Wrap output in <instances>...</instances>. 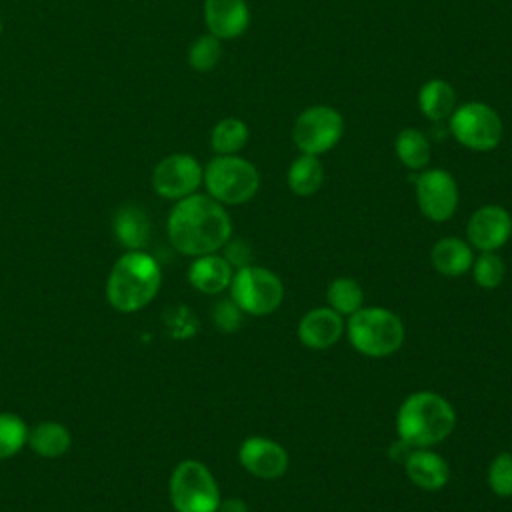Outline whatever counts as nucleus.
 I'll return each mask as SVG.
<instances>
[{
	"mask_svg": "<svg viewBox=\"0 0 512 512\" xmlns=\"http://www.w3.org/2000/svg\"><path fill=\"white\" fill-rule=\"evenodd\" d=\"M166 234L176 252L196 258L222 250L232 238V218L224 204L194 192L174 202L168 212Z\"/></svg>",
	"mask_w": 512,
	"mask_h": 512,
	"instance_id": "f257e3e1",
	"label": "nucleus"
},
{
	"mask_svg": "<svg viewBox=\"0 0 512 512\" xmlns=\"http://www.w3.org/2000/svg\"><path fill=\"white\" fill-rule=\"evenodd\" d=\"M456 408L438 392L416 390L396 412L398 440L410 448H436L456 428Z\"/></svg>",
	"mask_w": 512,
	"mask_h": 512,
	"instance_id": "f03ea898",
	"label": "nucleus"
},
{
	"mask_svg": "<svg viewBox=\"0 0 512 512\" xmlns=\"http://www.w3.org/2000/svg\"><path fill=\"white\" fill-rule=\"evenodd\" d=\"M162 268L144 250H126L110 268L106 278V300L122 314L146 308L160 292Z\"/></svg>",
	"mask_w": 512,
	"mask_h": 512,
	"instance_id": "7ed1b4c3",
	"label": "nucleus"
},
{
	"mask_svg": "<svg viewBox=\"0 0 512 512\" xmlns=\"http://www.w3.org/2000/svg\"><path fill=\"white\" fill-rule=\"evenodd\" d=\"M344 334L350 346L366 358L392 356L406 340L402 318L386 306H362L346 318Z\"/></svg>",
	"mask_w": 512,
	"mask_h": 512,
	"instance_id": "20e7f679",
	"label": "nucleus"
},
{
	"mask_svg": "<svg viewBox=\"0 0 512 512\" xmlns=\"http://www.w3.org/2000/svg\"><path fill=\"white\" fill-rule=\"evenodd\" d=\"M206 194L224 206H240L252 200L260 188L258 168L238 154H216L204 166Z\"/></svg>",
	"mask_w": 512,
	"mask_h": 512,
	"instance_id": "39448f33",
	"label": "nucleus"
},
{
	"mask_svg": "<svg viewBox=\"0 0 512 512\" xmlns=\"http://www.w3.org/2000/svg\"><path fill=\"white\" fill-rule=\"evenodd\" d=\"M168 498L176 512H216L222 500L212 470L194 458L174 466L168 480Z\"/></svg>",
	"mask_w": 512,
	"mask_h": 512,
	"instance_id": "423d86ee",
	"label": "nucleus"
},
{
	"mask_svg": "<svg viewBox=\"0 0 512 512\" xmlns=\"http://www.w3.org/2000/svg\"><path fill=\"white\" fill-rule=\"evenodd\" d=\"M228 292L246 316L256 318L274 314L284 302V284L280 276L256 264L234 270Z\"/></svg>",
	"mask_w": 512,
	"mask_h": 512,
	"instance_id": "0eeeda50",
	"label": "nucleus"
},
{
	"mask_svg": "<svg viewBox=\"0 0 512 512\" xmlns=\"http://www.w3.org/2000/svg\"><path fill=\"white\" fill-rule=\"evenodd\" d=\"M450 134L468 150L490 152L504 136V124L500 114L484 102H466L454 108L448 118Z\"/></svg>",
	"mask_w": 512,
	"mask_h": 512,
	"instance_id": "6e6552de",
	"label": "nucleus"
},
{
	"mask_svg": "<svg viewBox=\"0 0 512 512\" xmlns=\"http://www.w3.org/2000/svg\"><path fill=\"white\" fill-rule=\"evenodd\" d=\"M344 136L342 114L326 104H314L300 112L292 128V140L302 154L320 156L332 150Z\"/></svg>",
	"mask_w": 512,
	"mask_h": 512,
	"instance_id": "1a4fd4ad",
	"label": "nucleus"
},
{
	"mask_svg": "<svg viewBox=\"0 0 512 512\" xmlns=\"http://www.w3.org/2000/svg\"><path fill=\"white\" fill-rule=\"evenodd\" d=\"M416 204L430 222H448L458 208L460 192L456 178L444 168H424L414 180Z\"/></svg>",
	"mask_w": 512,
	"mask_h": 512,
	"instance_id": "9d476101",
	"label": "nucleus"
},
{
	"mask_svg": "<svg viewBox=\"0 0 512 512\" xmlns=\"http://www.w3.org/2000/svg\"><path fill=\"white\" fill-rule=\"evenodd\" d=\"M202 178L204 168L192 154L174 152L154 166L150 182L160 198L176 202L198 192Z\"/></svg>",
	"mask_w": 512,
	"mask_h": 512,
	"instance_id": "9b49d317",
	"label": "nucleus"
},
{
	"mask_svg": "<svg viewBox=\"0 0 512 512\" xmlns=\"http://www.w3.org/2000/svg\"><path fill=\"white\" fill-rule=\"evenodd\" d=\"M512 236V216L500 204H484L466 222V240L478 252H498Z\"/></svg>",
	"mask_w": 512,
	"mask_h": 512,
	"instance_id": "f8f14e48",
	"label": "nucleus"
},
{
	"mask_svg": "<svg viewBox=\"0 0 512 512\" xmlns=\"http://www.w3.org/2000/svg\"><path fill=\"white\" fill-rule=\"evenodd\" d=\"M238 462L254 478L276 480L288 472L290 456L280 442L268 436H248L238 446Z\"/></svg>",
	"mask_w": 512,
	"mask_h": 512,
	"instance_id": "ddd939ff",
	"label": "nucleus"
},
{
	"mask_svg": "<svg viewBox=\"0 0 512 512\" xmlns=\"http://www.w3.org/2000/svg\"><path fill=\"white\" fill-rule=\"evenodd\" d=\"M346 332V318L334 312L330 306H316L308 310L298 326L296 336L302 346L310 350H328L340 342Z\"/></svg>",
	"mask_w": 512,
	"mask_h": 512,
	"instance_id": "4468645a",
	"label": "nucleus"
},
{
	"mask_svg": "<svg viewBox=\"0 0 512 512\" xmlns=\"http://www.w3.org/2000/svg\"><path fill=\"white\" fill-rule=\"evenodd\" d=\"M402 466L408 480L424 492H438L450 482V464L434 448H410Z\"/></svg>",
	"mask_w": 512,
	"mask_h": 512,
	"instance_id": "2eb2a0df",
	"label": "nucleus"
},
{
	"mask_svg": "<svg viewBox=\"0 0 512 512\" xmlns=\"http://www.w3.org/2000/svg\"><path fill=\"white\" fill-rule=\"evenodd\" d=\"M204 22L212 36L234 40L250 26V8L246 0H204Z\"/></svg>",
	"mask_w": 512,
	"mask_h": 512,
	"instance_id": "dca6fc26",
	"label": "nucleus"
},
{
	"mask_svg": "<svg viewBox=\"0 0 512 512\" xmlns=\"http://www.w3.org/2000/svg\"><path fill=\"white\" fill-rule=\"evenodd\" d=\"M232 274H234V268L228 264V260L220 252L192 258L186 272L190 286L208 296H216L228 290Z\"/></svg>",
	"mask_w": 512,
	"mask_h": 512,
	"instance_id": "f3484780",
	"label": "nucleus"
},
{
	"mask_svg": "<svg viewBox=\"0 0 512 512\" xmlns=\"http://www.w3.org/2000/svg\"><path fill=\"white\" fill-rule=\"evenodd\" d=\"M474 256V248L468 244V240L458 236H444L436 240L430 250L432 268L448 278L464 276L470 272Z\"/></svg>",
	"mask_w": 512,
	"mask_h": 512,
	"instance_id": "a211bd4d",
	"label": "nucleus"
},
{
	"mask_svg": "<svg viewBox=\"0 0 512 512\" xmlns=\"http://www.w3.org/2000/svg\"><path fill=\"white\" fill-rule=\"evenodd\" d=\"M112 230L126 250H142L150 240L152 224L138 204H122L112 216Z\"/></svg>",
	"mask_w": 512,
	"mask_h": 512,
	"instance_id": "6ab92c4d",
	"label": "nucleus"
},
{
	"mask_svg": "<svg viewBox=\"0 0 512 512\" xmlns=\"http://www.w3.org/2000/svg\"><path fill=\"white\" fill-rule=\"evenodd\" d=\"M28 446L40 458L54 460V458L64 456L70 450L72 434L64 424H60L56 420H42L30 430Z\"/></svg>",
	"mask_w": 512,
	"mask_h": 512,
	"instance_id": "aec40b11",
	"label": "nucleus"
},
{
	"mask_svg": "<svg viewBox=\"0 0 512 512\" xmlns=\"http://www.w3.org/2000/svg\"><path fill=\"white\" fill-rule=\"evenodd\" d=\"M418 108L432 122L446 120L456 108V90L442 78H430L418 90Z\"/></svg>",
	"mask_w": 512,
	"mask_h": 512,
	"instance_id": "412c9836",
	"label": "nucleus"
},
{
	"mask_svg": "<svg viewBox=\"0 0 512 512\" xmlns=\"http://www.w3.org/2000/svg\"><path fill=\"white\" fill-rule=\"evenodd\" d=\"M286 182L292 194L296 196H312L316 194L324 184V166L318 160V156L312 154H300L292 160Z\"/></svg>",
	"mask_w": 512,
	"mask_h": 512,
	"instance_id": "4be33fe9",
	"label": "nucleus"
},
{
	"mask_svg": "<svg viewBox=\"0 0 512 512\" xmlns=\"http://www.w3.org/2000/svg\"><path fill=\"white\" fill-rule=\"evenodd\" d=\"M394 152L408 170H424L430 162V142L416 128H402L394 140Z\"/></svg>",
	"mask_w": 512,
	"mask_h": 512,
	"instance_id": "5701e85b",
	"label": "nucleus"
},
{
	"mask_svg": "<svg viewBox=\"0 0 512 512\" xmlns=\"http://www.w3.org/2000/svg\"><path fill=\"white\" fill-rule=\"evenodd\" d=\"M326 306L348 318L364 306V290L352 276H336L326 288Z\"/></svg>",
	"mask_w": 512,
	"mask_h": 512,
	"instance_id": "b1692460",
	"label": "nucleus"
},
{
	"mask_svg": "<svg viewBox=\"0 0 512 512\" xmlns=\"http://www.w3.org/2000/svg\"><path fill=\"white\" fill-rule=\"evenodd\" d=\"M250 138L248 124L240 118H224L216 122L210 132V146L214 154H238Z\"/></svg>",
	"mask_w": 512,
	"mask_h": 512,
	"instance_id": "393cba45",
	"label": "nucleus"
},
{
	"mask_svg": "<svg viewBox=\"0 0 512 512\" xmlns=\"http://www.w3.org/2000/svg\"><path fill=\"white\" fill-rule=\"evenodd\" d=\"M30 428L14 412H0V460L16 456L28 444Z\"/></svg>",
	"mask_w": 512,
	"mask_h": 512,
	"instance_id": "a878e982",
	"label": "nucleus"
},
{
	"mask_svg": "<svg viewBox=\"0 0 512 512\" xmlns=\"http://www.w3.org/2000/svg\"><path fill=\"white\" fill-rule=\"evenodd\" d=\"M472 278L484 290H494L504 282L506 264L498 252H478L472 262Z\"/></svg>",
	"mask_w": 512,
	"mask_h": 512,
	"instance_id": "bb28decb",
	"label": "nucleus"
},
{
	"mask_svg": "<svg viewBox=\"0 0 512 512\" xmlns=\"http://www.w3.org/2000/svg\"><path fill=\"white\" fill-rule=\"evenodd\" d=\"M222 40L208 34L198 36L190 48H188V64L196 70V72H210L216 68V64L222 58Z\"/></svg>",
	"mask_w": 512,
	"mask_h": 512,
	"instance_id": "cd10ccee",
	"label": "nucleus"
},
{
	"mask_svg": "<svg viewBox=\"0 0 512 512\" xmlns=\"http://www.w3.org/2000/svg\"><path fill=\"white\" fill-rule=\"evenodd\" d=\"M486 482L498 498H512V452H498L490 460Z\"/></svg>",
	"mask_w": 512,
	"mask_h": 512,
	"instance_id": "c85d7f7f",
	"label": "nucleus"
},
{
	"mask_svg": "<svg viewBox=\"0 0 512 512\" xmlns=\"http://www.w3.org/2000/svg\"><path fill=\"white\" fill-rule=\"evenodd\" d=\"M242 318H244V312L234 304L232 298L218 300L212 308V322L220 332H226V334L236 332L242 326Z\"/></svg>",
	"mask_w": 512,
	"mask_h": 512,
	"instance_id": "c756f323",
	"label": "nucleus"
},
{
	"mask_svg": "<svg viewBox=\"0 0 512 512\" xmlns=\"http://www.w3.org/2000/svg\"><path fill=\"white\" fill-rule=\"evenodd\" d=\"M222 256L228 260V264L238 270L242 266L252 264V250L250 244L242 238H230L224 246H222Z\"/></svg>",
	"mask_w": 512,
	"mask_h": 512,
	"instance_id": "7c9ffc66",
	"label": "nucleus"
},
{
	"mask_svg": "<svg viewBox=\"0 0 512 512\" xmlns=\"http://www.w3.org/2000/svg\"><path fill=\"white\" fill-rule=\"evenodd\" d=\"M216 512H250L246 500L238 498V496H232V498H224L220 500V506Z\"/></svg>",
	"mask_w": 512,
	"mask_h": 512,
	"instance_id": "2f4dec72",
	"label": "nucleus"
},
{
	"mask_svg": "<svg viewBox=\"0 0 512 512\" xmlns=\"http://www.w3.org/2000/svg\"><path fill=\"white\" fill-rule=\"evenodd\" d=\"M0 34H2V20H0Z\"/></svg>",
	"mask_w": 512,
	"mask_h": 512,
	"instance_id": "473e14b6",
	"label": "nucleus"
}]
</instances>
